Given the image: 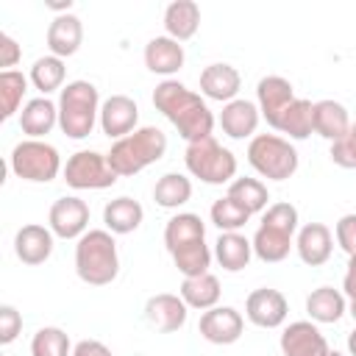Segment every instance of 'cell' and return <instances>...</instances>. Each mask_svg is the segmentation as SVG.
<instances>
[{"label": "cell", "instance_id": "31", "mask_svg": "<svg viewBox=\"0 0 356 356\" xmlns=\"http://www.w3.org/2000/svg\"><path fill=\"white\" fill-rule=\"evenodd\" d=\"M250 242H253V253L267 264L284 261L289 256V248H292V236L278 231V228H270V225H259Z\"/></svg>", "mask_w": 356, "mask_h": 356}, {"label": "cell", "instance_id": "20", "mask_svg": "<svg viewBox=\"0 0 356 356\" xmlns=\"http://www.w3.org/2000/svg\"><path fill=\"white\" fill-rule=\"evenodd\" d=\"M295 248H298V256H300L303 264L320 267V264H325V261L331 259L334 236H331L328 225H323V222H306V225L298 231Z\"/></svg>", "mask_w": 356, "mask_h": 356}, {"label": "cell", "instance_id": "5", "mask_svg": "<svg viewBox=\"0 0 356 356\" xmlns=\"http://www.w3.org/2000/svg\"><path fill=\"white\" fill-rule=\"evenodd\" d=\"M184 161L192 178H200L203 184H211V186L231 184L236 178V156L228 147H222L214 136L189 142Z\"/></svg>", "mask_w": 356, "mask_h": 356}, {"label": "cell", "instance_id": "6", "mask_svg": "<svg viewBox=\"0 0 356 356\" xmlns=\"http://www.w3.org/2000/svg\"><path fill=\"white\" fill-rule=\"evenodd\" d=\"M250 167L267 181H286L298 170V150L278 134H256L248 145Z\"/></svg>", "mask_w": 356, "mask_h": 356}, {"label": "cell", "instance_id": "13", "mask_svg": "<svg viewBox=\"0 0 356 356\" xmlns=\"http://www.w3.org/2000/svg\"><path fill=\"white\" fill-rule=\"evenodd\" d=\"M139 122V106L128 95H111L100 106V128L108 139H122L136 131Z\"/></svg>", "mask_w": 356, "mask_h": 356}, {"label": "cell", "instance_id": "3", "mask_svg": "<svg viewBox=\"0 0 356 356\" xmlns=\"http://www.w3.org/2000/svg\"><path fill=\"white\" fill-rule=\"evenodd\" d=\"M164 153H167V134L156 125H142L134 134L117 139L106 153V159L120 178H128L156 164Z\"/></svg>", "mask_w": 356, "mask_h": 356}, {"label": "cell", "instance_id": "26", "mask_svg": "<svg viewBox=\"0 0 356 356\" xmlns=\"http://www.w3.org/2000/svg\"><path fill=\"white\" fill-rule=\"evenodd\" d=\"M350 117L348 108L337 100H317L314 103V134H320L328 142H337L348 134Z\"/></svg>", "mask_w": 356, "mask_h": 356}, {"label": "cell", "instance_id": "19", "mask_svg": "<svg viewBox=\"0 0 356 356\" xmlns=\"http://www.w3.org/2000/svg\"><path fill=\"white\" fill-rule=\"evenodd\" d=\"M83 44V22L75 14H58L47 25V50L50 56L70 58Z\"/></svg>", "mask_w": 356, "mask_h": 356}, {"label": "cell", "instance_id": "36", "mask_svg": "<svg viewBox=\"0 0 356 356\" xmlns=\"http://www.w3.org/2000/svg\"><path fill=\"white\" fill-rule=\"evenodd\" d=\"M31 356H72V345L64 328L44 325L31 339Z\"/></svg>", "mask_w": 356, "mask_h": 356}, {"label": "cell", "instance_id": "24", "mask_svg": "<svg viewBox=\"0 0 356 356\" xmlns=\"http://www.w3.org/2000/svg\"><path fill=\"white\" fill-rule=\"evenodd\" d=\"M250 256H253V242L248 236H242L239 231H222L214 242V259L228 273L245 270L250 264Z\"/></svg>", "mask_w": 356, "mask_h": 356}, {"label": "cell", "instance_id": "41", "mask_svg": "<svg viewBox=\"0 0 356 356\" xmlns=\"http://www.w3.org/2000/svg\"><path fill=\"white\" fill-rule=\"evenodd\" d=\"M22 331V314L14 306H0V345H11Z\"/></svg>", "mask_w": 356, "mask_h": 356}, {"label": "cell", "instance_id": "28", "mask_svg": "<svg viewBox=\"0 0 356 356\" xmlns=\"http://www.w3.org/2000/svg\"><path fill=\"white\" fill-rule=\"evenodd\" d=\"M275 131L286 134L289 139H306V136H312V131H314V103L306 100V97H295L284 108V114L278 117Z\"/></svg>", "mask_w": 356, "mask_h": 356}, {"label": "cell", "instance_id": "11", "mask_svg": "<svg viewBox=\"0 0 356 356\" xmlns=\"http://www.w3.org/2000/svg\"><path fill=\"white\" fill-rule=\"evenodd\" d=\"M286 314H289V303L278 289L261 286V289H253L245 300V317L259 328H278L284 325Z\"/></svg>", "mask_w": 356, "mask_h": 356}, {"label": "cell", "instance_id": "14", "mask_svg": "<svg viewBox=\"0 0 356 356\" xmlns=\"http://www.w3.org/2000/svg\"><path fill=\"white\" fill-rule=\"evenodd\" d=\"M186 314H189V306L184 303L181 295H172V292L150 295L147 303H145V320H147V325L156 328V331H161V334H172L178 328H184Z\"/></svg>", "mask_w": 356, "mask_h": 356}, {"label": "cell", "instance_id": "9", "mask_svg": "<svg viewBox=\"0 0 356 356\" xmlns=\"http://www.w3.org/2000/svg\"><path fill=\"white\" fill-rule=\"evenodd\" d=\"M47 228L61 239H81L86 234V228H89V206H86V200H81L75 195L58 197L50 206Z\"/></svg>", "mask_w": 356, "mask_h": 356}, {"label": "cell", "instance_id": "1", "mask_svg": "<svg viewBox=\"0 0 356 356\" xmlns=\"http://www.w3.org/2000/svg\"><path fill=\"white\" fill-rule=\"evenodd\" d=\"M153 106L175 125V131L186 139V145L206 139L214 131V114L206 106V100L175 78H164L156 86Z\"/></svg>", "mask_w": 356, "mask_h": 356}, {"label": "cell", "instance_id": "2", "mask_svg": "<svg viewBox=\"0 0 356 356\" xmlns=\"http://www.w3.org/2000/svg\"><path fill=\"white\" fill-rule=\"evenodd\" d=\"M75 273L89 286H106L120 273V253L111 231L92 228L75 245Z\"/></svg>", "mask_w": 356, "mask_h": 356}, {"label": "cell", "instance_id": "40", "mask_svg": "<svg viewBox=\"0 0 356 356\" xmlns=\"http://www.w3.org/2000/svg\"><path fill=\"white\" fill-rule=\"evenodd\" d=\"M331 161L342 170H356V122H350L348 134L337 142H331Z\"/></svg>", "mask_w": 356, "mask_h": 356}, {"label": "cell", "instance_id": "32", "mask_svg": "<svg viewBox=\"0 0 356 356\" xmlns=\"http://www.w3.org/2000/svg\"><path fill=\"white\" fill-rule=\"evenodd\" d=\"M189 197H192V181L181 172H164L153 186V200L161 209H178L189 203Z\"/></svg>", "mask_w": 356, "mask_h": 356}, {"label": "cell", "instance_id": "46", "mask_svg": "<svg viewBox=\"0 0 356 356\" xmlns=\"http://www.w3.org/2000/svg\"><path fill=\"white\" fill-rule=\"evenodd\" d=\"M348 353H350V356H356V328L348 334Z\"/></svg>", "mask_w": 356, "mask_h": 356}, {"label": "cell", "instance_id": "15", "mask_svg": "<svg viewBox=\"0 0 356 356\" xmlns=\"http://www.w3.org/2000/svg\"><path fill=\"white\" fill-rule=\"evenodd\" d=\"M53 236L56 234L50 228L39 225V222L22 225L17 231V236H14V253H17V259L22 264H31V267L44 264L50 259V253H53Z\"/></svg>", "mask_w": 356, "mask_h": 356}, {"label": "cell", "instance_id": "16", "mask_svg": "<svg viewBox=\"0 0 356 356\" xmlns=\"http://www.w3.org/2000/svg\"><path fill=\"white\" fill-rule=\"evenodd\" d=\"M239 86H242V75L231 64L217 61V64L203 67V72H200V95L209 97V100H220L222 106L236 100Z\"/></svg>", "mask_w": 356, "mask_h": 356}, {"label": "cell", "instance_id": "18", "mask_svg": "<svg viewBox=\"0 0 356 356\" xmlns=\"http://www.w3.org/2000/svg\"><path fill=\"white\" fill-rule=\"evenodd\" d=\"M259 117H261V111H259V106L253 100L236 97V100H231V103L222 106V111H220V128L231 139H248V136L253 139V134L259 128Z\"/></svg>", "mask_w": 356, "mask_h": 356}, {"label": "cell", "instance_id": "29", "mask_svg": "<svg viewBox=\"0 0 356 356\" xmlns=\"http://www.w3.org/2000/svg\"><path fill=\"white\" fill-rule=\"evenodd\" d=\"M220 281L217 275L211 273H203V275H195V278H184L181 281V298L189 309H200V312H209L220 303Z\"/></svg>", "mask_w": 356, "mask_h": 356}, {"label": "cell", "instance_id": "4", "mask_svg": "<svg viewBox=\"0 0 356 356\" xmlns=\"http://www.w3.org/2000/svg\"><path fill=\"white\" fill-rule=\"evenodd\" d=\"M100 95L89 81H70L58 95V128L70 139H86L100 122Z\"/></svg>", "mask_w": 356, "mask_h": 356}, {"label": "cell", "instance_id": "17", "mask_svg": "<svg viewBox=\"0 0 356 356\" xmlns=\"http://www.w3.org/2000/svg\"><path fill=\"white\" fill-rule=\"evenodd\" d=\"M256 100H259V111H261V117L267 120V125L275 128V122H278V117L284 114V108L295 100V89H292V83H289L286 78H281V75H267V78H261L259 86H256Z\"/></svg>", "mask_w": 356, "mask_h": 356}, {"label": "cell", "instance_id": "37", "mask_svg": "<svg viewBox=\"0 0 356 356\" xmlns=\"http://www.w3.org/2000/svg\"><path fill=\"white\" fill-rule=\"evenodd\" d=\"M28 92V78L17 70H8V72H0V97H3V111L0 117L8 120L19 111L22 106V97Z\"/></svg>", "mask_w": 356, "mask_h": 356}, {"label": "cell", "instance_id": "22", "mask_svg": "<svg viewBox=\"0 0 356 356\" xmlns=\"http://www.w3.org/2000/svg\"><path fill=\"white\" fill-rule=\"evenodd\" d=\"M58 125V103L50 97H33L19 111V128L28 134V139H42Z\"/></svg>", "mask_w": 356, "mask_h": 356}, {"label": "cell", "instance_id": "23", "mask_svg": "<svg viewBox=\"0 0 356 356\" xmlns=\"http://www.w3.org/2000/svg\"><path fill=\"white\" fill-rule=\"evenodd\" d=\"M200 28V6L195 0H175L164 8V31L175 42H186Z\"/></svg>", "mask_w": 356, "mask_h": 356}, {"label": "cell", "instance_id": "43", "mask_svg": "<svg viewBox=\"0 0 356 356\" xmlns=\"http://www.w3.org/2000/svg\"><path fill=\"white\" fill-rule=\"evenodd\" d=\"M0 67H3V72H8L11 67H17V61L22 58V50H19V44L14 42V36H8V33H0Z\"/></svg>", "mask_w": 356, "mask_h": 356}, {"label": "cell", "instance_id": "47", "mask_svg": "<svg viewBox=\"0 0 356 356\" xmlns=\"http://www.w3.org/2000/svg\"><path fill=\"white\" fill-rule=\"evenodd\" d=\"M348 314L356 320V298H353V300H348Z\"/></svg>", "mask_w": 356, "mask_h": 356}, {"label": "cell", "instance_id": "27", "mask_svg": "<svg viewBox=\"0 0 356 356\" xmlns=\"http://www.w3.org/2000/svg\"><path fill=\"white\" fill-rule=\"evenodd\" d=\"M200 239H206V225H203V220H200L197 214H192V211H178V214L170 217L167 225H164V245H167L170 253L178 250V248H184V245L200 242Z\"/></svg>", "mask_w": 356, "mask_h": 356}, {"label": "cell", "instance_id": "35", "mask_svg": "<svg viewBox=\"0 0 356 356\" xmlns=\"http://www.w3.org/2000/svg\"><path fill=\"white\" fill-rule=\"evenodd\" d=\"M170 256H172V264L178 267V273L184 278L203 275V273H209V264H211V250H209L206 239L192 242V245H184V248L172 250Z\"/></svg>", "mask_w": 356, "mask_h": 356}, {"label": "cell", "instance_id": "30", "mask_svg": "<svg viewBox=\"0 0 356 356\" xmlns=\"http://www.w3.org/2000/svg\"><path fill=\"white\" fill-rule=\"evenodd\" d=\"M306 312H309L312 323H337L348 312V303H345V295L339 289H334V286H317L306 298Z\"/></svg>", "mask_w": 356, "mask_h": 356}, {"label": "cell", "instance_id": "25", "mask_svg": "<svg viewBox=\"0 0 356 356\" xmlns=\"http://www.w3.org/2000/svg\"><path fill=\"white\" fill-rule=\"evenodd\" d=\"M142 220H145L142 203L128 195L108 200L103 209V222H106V231H111V234H131L142 225Z\"/></svg>", "mask_w": 356, "mask_h": 356}, {"label": "cell", "instance_id": "10", "mask_svg": "<svg viewBox=\"0 0 356 356\" xmlns=\"http://www.w3.org/2000/svg\"><path fill=\"white\" fill-rule=\"evenodd\" d=\"M197 331L211 345H234L245 331V317L234 306H214L200 314Z\"/></svg>", "mask_w": 356, "mask_h": 356}, {"label": "cell", "instance_id": "12", "mask_svg": "<svg viewBox=\"0 0 356 356\" xmlns=\"http://www.w3.org/2000/svg\"><path fill=\"white\" fill-rule=\"evenodd\" d=\"M281 353L284 356H328V339L323 337V331L317 328V323L312 320H298L289 323L281 334Z\"/></svg>", "mask_w": 356, "mask_h": 356}, {"label": "cell", "instance_id": "39", "mask_svg": "<svg viewBox=\"0 0 356 356\" xmlns=\"http://www.w3.org/2000/svg\"><path fill=\"white\" fill-rule=\"evenodd\" d=\"M298 209L292 206V203H273V206H267L264 209V214H261V225H270V228H278V231H284V234H289V236H295V231H298Z\"/></svg>", "mask_w": 356, "mask_h": 356}, {"label": "cell", "instance_id": "45", "mask_svg": "<svg viewBox=\"0 0 356 356\" xmlns=\"http://www.w3.org/2000/svg\"><path fill=\"white\" fill-rule=\"evenodd\" d=\"M342 289H345V295H348L350 300L356 298V253L348 256V273H345V278H342Z\"/></svg>", "mask_w": 356, "mask_h": 356}, {"label": "cell", "instance_id": "33", "mask_svg": "<svg viewBox=\"0 0 356 356\" xmlns=\"http://www.w3.org/2000/svg\"><path fill=\"white\" fill-rule=\"evenodd\" d=\"M64 78H67V67L64 58L58 56H42L31 67V83L42 92V97H47L56 89H64Z\"/></svg>", "mask_w": 356, "mask_h": 356}, {"label": "cell", "instance_id": "21", "mask_svg": "<svg viewBox=\"0 0 356 356\" xmlns=\"http://www.w3.org/2000/svg\"><path fill=\"white\" fill-rule=\"evenodd\" d=\"M184 44L170 36H153L145 44V67L156 75H175L184 67Z\"/></svg>", "mask_w": 356, "mask_h": 356}, {"label": "cell", "instance_id": "7", "mask_svg": "<svg viewBox=\"0 0 356 356\" xmlns=\"http://www.w3.org/2000/svg\"><path fill=\"white\" fill-rule=\"evenodd\" d=\"M8 167L17 178L31 184H50L58 172H64L58 150L44 139H22L19 145H14Z\"/></svg>", "mask_w": 356, "mask_h": 356}, {"label": "cell", "instance_id": "34", "mask_svg": "<svg viewBox=\"0 0 356 356\" xmlns=\"http://www.w3.org/2000/svg\"><path fill=\"white\" fill-rule=\"evenodd\" d=\"M231 200H236L245 211L250 214H259L267 209V200H270V192L267 186L259 181V178H234L228 184V192H225Z\"/></svg>", "mask_w": 356, "mask_h": 356}, {"label": "cell", "instance_id": "38", "mask_svg": "<svg viewBox=\"0 0 356 356\" xmlns=\"http://www.w3.org/2000/svg\"><path fill=\"white\" fill-rule=\"evenodd\" d=\"M211 222L220 228V234L222 231H239V228H245V222L253 217L250 211H245L236 200H231L228 195L225 197H220V200H214L211 203Z\"/></svg>", "mask_w": 356, "mask_h": 356}, {"label": "cell", "instance_id": "42", "mask_svg": "<svg viewBox=\"0 0 356 356\" xmlns=\"http://www.w3.org/2000/svg\"><path fill=\"white\" fill-rule=\"evenodd\" d=\"M334 234H337V245H339L348 256H353V253H356V214L339 217Z\"/></svg>", "mask_w": 356, "mask_h": 356}, {"label": "cell", "instance_id": "48", "mask_svg": "<svg viewBox=\"0 0 356 356\" xmlns=\"http://www.w3.org/2000/svg\"><path fill=\"white\" fill-rule=\"evenodd\" d=\"M328 356H345V353H339V350H331V353H328Z\"/></svg>", "mask_w": 356, "mask_h": 356}, {"label": "cell", "instance_id": "8", "mask_svg": "<svg viewBox=\"0 0 356 356\" xmlns=\"http://www.w3.org/2000/svg\"><path fill=\"white\" fill-rule=\"evenodd\" d=\"M117 172L97 150H78L64 164V181L72 189H108L117 184Z\"/></svg>", "mask_w": 356, "mask_h": 356}, {"label": "cell", "instance_id": "44", "mask_svg": "<svg viewBox=\"0 0 356 356\" xmlns=\"http://www.w3.org/2000/svg\"><path fill=\"white\" fill-rule=\"evenodd\" d=\"M72 356H114L100 339H81L75 348H72Z\"/></svg>", "mask_w": 356, "mask_h": 356}]
</instances>
